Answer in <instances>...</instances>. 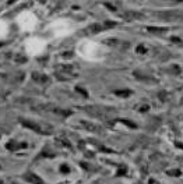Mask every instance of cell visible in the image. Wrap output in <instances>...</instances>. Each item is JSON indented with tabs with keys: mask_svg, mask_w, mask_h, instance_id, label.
<instances>
[{
	"mask_svg": "<svg viewBox=\"0 0 183 184\" xmlns=\"http://www.w3.org/2000/svg\"><path fill=\"white\" fill-rule=\"evenodd\" d=\"M116 94L120 95V96H125L126 98V96H129L131 92H130V91H116Z\"/></svg>",
	"mask_w": 183,
	"mask_h": 184,
	"instance_id": "5b68a950",
	"label": "cell"
},
{
	"mask_svg": "<svg viewBox=\"0 0 183 184\" xmlns=\"http://www.w3.org/2000/svg\"><path fill=\"white\" fill-rule=\"evenodd\" d=\"M31 176H32V177H30V176H28V180H31L32 183H35V184H43L42 180H41V178H38L35 174H31Z\"/></svg>",
	"mask_w": 183,
	"mask_h": 184,
	"instance_id": "3957f363",
	"label": "cell"
},
{
	"mask_svg": "<svg viewBox=\"0 0 183 184\" xmlns=\"http://www.w3.org/2000/svg\"><path fill=\"white\" fill-rule=\"evenodd\" d=\"M177 147H179V148H182V149H183V145H182V144H177Z\"/></svg>",
	"mask_w": 183,
	"mask_h": 184,
	"instance_id": "30bf717a",
	"label": "cell"
},
{
	"mask_svg": "<svg viewBox=\"0 0 183 184\" xmlns=\"http://www.w3.org/2000/svg\"><path fill=\"white\" fill-rule=\"evenodd\" d=\"M123 123H126L127 124V126H130V127H136V124H133V123H130V121L127 120V119H125V120H123Z\"/></svg>",
	"mask_w": 183,
	"mask_h": 184,
	"instance_id": "52a82bcc",
	"label": "cell"
},
{
	"mask_svg": "<svg viewBox=\"0 0 183 184\" xmlns=\"http://www.w3.org/2000/svg\"><path fill=\"white\" fill-rule=\"evenodd\" d=\"M81 126L86 127L87 130H90V131H94V133H99V131H101V127L97 126V124H94V123H88V121H81Z\"/></svg>",
	"mask_w": 183,
	"mask_h": 184,
	"instance_id": "6da1fadb",
	"label": "cell"
},
{
	"mask_svg": "<svg viewBox=\"0 0 183 184\" xmlns=\"http://www.w3.org/2000/svg\"><path fill=\"white\" fill-rule=\"evenodd\" d=\"M90 29H91L92 32H99V31H102V27L99 24H94V25L90 27Z\"/></svg>",
	"mask_w": 183,
	"mask_h": 184,
	"instance_id": "277c9868",
	"label": "cell"
},
{
	"mask_svg": "<svg viewBox=\"0 0 183 184\" xmlns=\"http://www.w3.org/2000/svg\"><path fill=\"white\" fill-rule=\"evenodd\" d=\"M137 50H138V52H141V53H143V52H145V49H144L143 46H138V48H137Z\"/></svg>",
	"mask_w": 183,
	"mask_h": 184,
	"instance_id": "9c48e42d",
	"label": "cell"
},
{
	"mask_svg": "<svg viewBox=\"0 0 183 184\" xmlns=\"http://www.w3.org/2000/svg\"><path fill=\"white\" fill-rule=\"evenodd\" d=\"M123 17L126 18V20H134V18H141L143 15L140 14V13H134V11H127L123 14Z\"/></svg>",
	"mask_w": 183,
	"mask_h": 184,
	"instance_id": "7a4b0ae2",
	"label": "cell"
},
{
	"mask_svg": "<svg viewBox=\"0 0 183 184\" xmlns=\"http://www.w3.org/2000/svg\"><path fill=\"white\" fill-rule=\"evenodd\" d=\"M168 174L169 176H180L182 174V172H180V170H169Z\"/></svg>",
	"mask_w": 183,
	"mask_h": 184,
	"instance_id": "8992f818",
	"label": "cell"
},
{
	"mask_svg": "<svg viewBox=\"0 0 183 184\" xmlns=\"http://www.w3.org/2000/svg\"><path fill=\"white\" fill-rule=\"evenodd\" d=\"M172 41H173V42H176V43H179V42H182V41H180V39H179V38H175V36H173V38H172Z\"/></svg>",
	"mask_w": 183,
	"mask_h": 184,
	"instance_id": "ba28073f",
	"label": "cell"
}]
</instances>
